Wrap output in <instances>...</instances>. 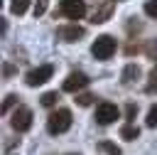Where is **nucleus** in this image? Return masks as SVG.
I'll use <instances>...</instances> for the list:
<instances>
[{"mask_svg": "<svg viewBox=\"0 0 157 155\" xmlns=\"http://www.w3.org/2000/svg\"><path fill=\"white\" fill-rule=\"evenodd\" d=\"M71 128V111L69 108H56L49 118H47V130L52 135H59V133H66Z\"/></svg>", "mask_w": 157, "mask_h": 155, "instance_id": "f257e3e1", "label": "nucleus"}, {"mask_svg": "<svg viewBox=\"0 0 157 155\" xmlns=\"http://www.w3.org/2000/svg\"><path fill=\"white\" fill-rule=\"evenodd\" d=\"M115 39L110 37V34H101V37H96L93 39V44H91V54L96 57V59H110L113 54H115Z\"/></svg>", "mask_w": 157, "mask_h": 155, "instance_id": "f03ea898", "label": "nucleus"}, {"mask_svg": "<svg viewBox=\"0 0 157 155\" xmlns=\"http://www.w3.org/2000/svg\"><path fill=\"white\" fill-rule=\"evenodd\" d=\"M52 74H54V66H52V64H42V66H37V69L27 71L25 84H27V86H42V84H47V81L52 79Z\"/></svg>", "mask_w": 157, "mask_h": 155, "instance_id": "7ed1b4c3", "label": "nucleus"}, {"mask_svg": "<svg viewBox=\"0 0 157 155\" xmlns=\"http://www.w3.org/2000/svg\"><path fill=\"white\" fill-rule=\"evenodd\" d=\"M59 12L69 20H81L86 15V2L83 0H59Z\"/></svg>", "mask_w": 157, "mask_h": 155, "instance_id": "20e7f679", "label": "nucleus"}, {"mask_svg": "<svg viewBox=\"0 0 157 155\" xmlns=\"http://www.w3.org/2000/svg\"><path fill=\"white\" fill-rule=\"evenodd\" d=\"M12 128L17 130V133H25V130H29L32 128V111L27 108V106H17L15 108V113H12Z\"/></svg>", "mask_w": 157, "mask_h": 155, "instance_id": "39448f33", "label": "nucleus"}, {"mask_svg": "<svg viewBox=\"0 0 157 155\" xmlns=\"http://www.w3.org/2000/svg\"><path fill=\"white\" fill-rule=\"evenodd\" d=\"M88 81H91V79H88L83 71H71V74L64 79L61 89H64V91H69V93H78L81 89H86V86H88Z\"/></svg>", "mask_w": 157, "mask_h": 155, "instance_id": "423d86ee", "label": "nucleus"}, {"mask_svg": "<svg viewBox=\"0 0 157 155\" xmlns=\"http://www.w3.org/2000/svg\"><path fill=\"white\" fill-rule=\"evenodd\" d=\"M118 116H120V111H118L115 103L103 101V103H98V108H96V123H101V125H110Z\"/></svg>", "mask_w": 157, "mask_h": 155, "instance_id": "0eeeda50", "label": "nucleus"}, {"mask_svg": "<svg viewBox=\"0 0 157 155\" xmlns=\"http://www.w3.org/2000/svg\"><path fill=\"white\" fill-rule=\"evenodd\" d=\"M83 34H86V30H83V27H78L76 22L56 30V37H59V39H64V42H78Z\"/></svg>", "mask_w": 157, "mask_h": 155, "instance_id": "6e6552de", "label": "nucleus"}, {"mask_svg": "<svg viewBox=\"0 0 157 155\" xmlns=\"http://www.w3.org/2000/svg\"><path fill=\"white\" fill-rule=\"evenodd\" d=\"M113 10H115V2L113 0H103L96 10H93V15H91V22L93 25H101V22H105L110 15H113Z\"/></svg>", "mask_w": 157, "mask_h": 155, "instance_id": "1a4fd4ad", "label": "nucleus"}, {"mask_svg": "<svg viewBox=\"0 0 157 155\" xmlns=\"http://www.w3.org/2000/svg\"><path fill=\"white\" fill-rule=\"evenodd\" d=\"M140 74H142V69H140L137 64H128V66L123 69V84H132V81H137Z\"/></svg>", "mask_w": 157, "mask_h": 155, "instance_id": "9d476101", "label": "nucleus"}, {"mask_svg": "<svg viewBox=\"0 0 157 155\" xmlns=\"http://www.w3.org/2000/svg\"><path fill=\"white\" fill-rule=\"evenodd\" d=\"M137 135H140V128L132 125V123H128V125L120 128V138H125V140H135Z\"/></svg>", "mask_w": 157, "mask_h": 155, "instance_id": "9b49d317", "label": "nucleus"}, {"mask_svg": "<svg viewBox=\"0 0 157 155\" xmlns=\"http://www.w3.org/2000/svg\"><path fill=\"white\" fill-rule=\"evenodd\" d=\"M27 7H29V0H12V2H10L12 15H25V12H27Z\"/></svg>", "mask_w": 157, "mask_h": 155, "instance_id": "f8f14e48", "label": "nucleus"}, {"mask_svg": "<svg viewBox=\"0 0 157 155\" xmlns=\"http://www.w3.org/2000/svg\"><path fill=\"white\" fill-rule=\"evenodd\" d=\"M98 148H101L103 153H108V155H120V148H118L115 143H110V140H101Z\"/></svg>", "mask_w": 157, "mask_h": 155, "instance_id": "ddd939ff", "label": "nucleus"}, {"mask_svg": "<svg viewBox=\"0 0 157 155\" xmlns=\"http://www.w3.org/2000/svg\"><path fill=\"white\" fill-rule=\"evenodd\" d=\"M56 101H59V93H56V91H47V93H42V106L52 108Z\"/></svg>", "mask_w": 157, "mask_h": 155, "instance_id": "4468645a", "label": "nucleus"}, {"mask_svg": "<svg viewBox=\"0 0 157 155\" xmlns=\"http://www.w3.org/2000/svg\"><path fill=\"white\" fill-rule=\"evenodd\" d=\"M145 125L147 128H157V103L147 111V118H145Z\"/></svg>", "mask_w": 157, "mask_h": 155, "instance_id": "2eb2a0df", "label": "nucleus"}, {"mask_svg": "<svg viewBox=\"0 0 157 155\" xmlns=\"http://www.w3.org/2000/svg\"><path fill=\"white\" fill-rule=\"evenodd\" d=\"M93 98H96V96H93V93H88V91L76 93V103H78V106H91V103H93Z\"/></svg>", "mask_w": 157, "mask_h": 155, "instance_id": "dca6fc26", "label": "nucleus"}, {"mask_svg": "<svg viewBox=\"0 0 157 155\" xmlns=\"http://www.w3.org/2000/svg\"><path fill=\"white\" fill-rule=\"evenodd\" d=\"M17 98H20V96H15V93H7V96H5V101H2V113H7V111H10V108L17 103Z\"/></svg>", "mask_w": 157, "mask_h": 155, "instance_id": "f3484780", "label": "nucleus"}, {"mask_svg": "<svg viewBox=\"0 0 157 155\" xmlns=\"http://www.w3.org/2000/svg\"><path fill=\"white\" fill-rule=\"evenodd\" d=\"M145 12H147L150 17H157V0H147V2H145Z\"/></svg>", "mask_w": 157, "mask_h": 155, "instance_id": "a211bd4d", "label": "nucleus"}, {"mask_svg": "<svg viewBox=\"0 0 157 155\" xmlns=\"http://www.w3.org/2000/svg\"><path fill=\"white\" fill-rule=\"evenodd\" d=\"M135 116H137V106L135 103H128L125 106V118L128 121H135Z\"/></svg>", "mask_w": 157, "mask_h": 155, "instance_id": "6ab92c4d", "label": "nucleus"}, {"mask_svg": "<svg viewBox=\"0 0 157 155\" xmlns=\"http://www.w3.org/2000/svg\"><path fill=\"white\" fill-rule=\"evenodd\" d=\"M44 10H47V0H37V2H34V17L44 15Z\"/></svg>", "mask_w": 157, "mask_h": 155, "instance_id": "aec40b11", "label": "nucleus"}, {"mask_svg": "<svg viewBox=\"0 0 157 155\" xmlns=\"http://www.w3.org/2000/svg\"><path fill=\"white\" fill-rule=\"evenodd\" d=\"M2 71H5V76H12V74H15V66H12V64H5Z\"/></svg>", "mask_w": 157, "mask_h": 155, "instance_id": "412c9836", "label": "nucleus"}, {"mask_svg": "<svg viewBox=\"0 0 157 155\" xmlns=\"http://www.w3.org/2000/svg\"><path fill=\"white\" fill-rule=\"evenodd\" d=\"M150 79H152V81H157V64L152 66V71H150Z\"/></svg>", "mask_w": 157, "mask_h": 155, "instance_id": "4be33fe9", "label": "nucleus"}, {"mask_svg": "<svg viewBox=\"0 0 157 155\" xmlns=\"http://www.w3.org/2000/svg\"><path fill=\"white\" fill-rule=\"evenodd\" d=\"M76 155H78V153H76Z\"/></svg>", "mask_w": 157, "mask_h": 155, "instance_id": "5701e85b", "label": "nucleus"}]
</instances>
